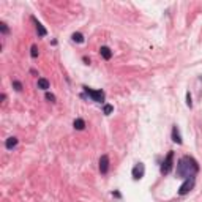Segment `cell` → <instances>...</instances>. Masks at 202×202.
<instances>
[{"instance_id": "cell-17", "label": "cell", "mask_w": 202, "mask_h": 202, "mask_svg": "<svg viewBox=\"0 0 202 202\" xmlns=\"http://www.w3.org/2000/svg\"><path fill=\"white\" fill-rule=\"evenodd\" d=\"M30 56H32V59H36V57H38V47H36L35 44L30 47Z\"/></svg>"}, {"instance_id": "cell-14", "label": "cell", "mask_w": 202, "mask_h": 202, "mask_svg": "<svg viewBox=\"0 0 202 202\" xmlns=\"http://www.w3.org/2000/svg\"><path fill=\"white\" fill-rule=\"evenodd\" d=\"M112 111H114V106H112V104H104V106H103V112H104L106 115L112 114Z\"/></svg>"}, {"instance_id": "cell-1", "label": "cell", "mask_w": 202, "mask_h": 202, "mask_svg": "<svg viewBox=\"0 0 202 202\" xmlns=\"http://www.w3.org/2000/svg\"><path fill=\"white\" fill-rule=\"evenodd\" d=\"M199 172V164L197 161L191 156H182L177 163V177L180 179H190L194 177Z\"/></svg>"}, {"instance_id": "cell-4", "label": "cell", "mask_w": 202, "mask_h": 202, "mask_svg": "<svg viewBox=\"0 0 202 202\" xmlns=\"http://www.w3.org/2000/svg\"><path fill=\"white\" fill-rule=\"evenodd\" d=\"M194 185H196V179L194 177H190V179H185V182L182 183V186L179 188V194L180 196H185V194H188L193 188H194Z\"/></svg>"}, {"instance_id": "cell-15", "label": "cell", "mask_w": 202, "mask_h": 202, "mask_svg": "<svg viewBox=\"0 0 202 202\" xmlns=\"http://www.w3.org/2000/svg\"><path fill=\"white\" fill-rule=\"evenodd\" d=\"M13 89H14L16 92H21L24 87H22V82L21 80H13Z\"/></svg>"}, {"instance_id": "cell-7", "label": "cell", "mask_w": 202, "mask_h": 202, "mask_svg": "<svg viewBox=\"0 0 202 202\" xmlns=\"http://www.w3.org/2000/svg\"><path fill=\"white\" fill-rule=\"evenodd\" d=\"M30 19H32V21L35 22V25H36V32H38V36H46V35H47V30H46L44 27H43V24H41V22H38L35 16H32Z\"/></svg>"}, {"instance_id": "cell-2", "label": "cell", "mask_w": 202, "mask_h": 202, "mask_svg": "<svg viewBox=\"0 0 202 202\" xmlns=\"http://www.w3.org/2000/svg\"><path fill=\"white\" fill-rule=\"evenodd\" d=\"M82 89H84V92L89 95V98H92V101H95V103H103L104 98H106V93H104L103 90H93V89H90V87H87V85H84Z\"/></svg>"}, {"instance_id": "cell-8", "label": "cell", "mask_w": 202, "mask_h": 202, "mask_svg": "<svg viewBox=\"0 0 202 202\" xmlns=\"http://www.w3.org/2000/svg\"><path fill=\"white\" fill-rule=\"evenodd\" d=\"M172 141L175 142V144H182L183 141H182V136H180V131H179V128H177V125H174L172 126Z\"/></svg>"}, {"instance_id": "cell-5", "label": "cell", "mask_w": 202, "mask_h": 202, "mask_svg": "<svg viewBox=\"0 0 202 202\" xmlns=\"http://www.w3.org/2000/svg\"><path fill=\"white\" fill-rule=\"evenodd\" d=\"M144 174H145V166H144V163H138L136 166L133 167V171H131V175H133L134 180H141V179L144 177Z\"/></svg>"}, {"instance_id": "cell-9", "label": "cell", "mask_w": 202, "mask_h": 202, "mask_svg": "<svg viewBox=\"0 0 202 202\" xmlns=\"http://www.w3.org/2000/svg\"><path fill=\"white\" fill-rule=\"evenodd\" d=\"M100 54H101V57H103L104 60H111V59H112V51L107 47V46H101Z\"/></svg>"}, {"instance_id": "cell-6", "label": "cell", "mask_w": 202, "mask_h": 202, "mask_svg": "<svg viewBox=\"0 0 202 202\" xmlns=\"http://www.w3.org/2000/svg\"><path fill=\"white\" fill-rule=\"evenodd\" d=\"M107 171H109V156L101 155V158H100V172L107 174Z\"/></svg>"}, {"instance_id": "cell-20", "label": "cell", "mask_w": 202, "mask_h": 202, "mask_svg": "<svg viewBox=\"0 0 202 202\" xmlns=\"http://www.w3.org/2000/svg\"><path fill=\"white\" fill-rule=\"evenodd\" d=\"M82 60H84V63H85V65H90V59H89V57H84Z\"/></svg>"}, {"instance_id": "cell-19", "label": "cell", "mask_w": 202, "mask_h": 202, "mask_svg": "<svg viewBox=\"0 0 202 202\" xmlns=\"http://www.w3.org/2000/svg\"><path fill=\"white\" fill-rule=\"evenodd\" d=\"M46 100H47V101H51V103H56V97H54L52 93H49V92L46 93Z\"/></svg>"}, {"instance_id": "cell-13", "label": "cell", "mask_w": 202, "mask_h": 202, "mask_svg": "<svg viewBox=\"0 0 202 202\" xmlns=\"http://www.w3.org/2000/svg\"><path fill=\"white\" fill-rule=\"evenodd\" d=\"M73 41L74 43H84V35L82 33H79V32H76V33H73Z\"/></svg>"}, {"instance_id": "cell-12", "label": "cell", "mask_w": 202, "mask_h": 202, "mask_svg": "<svg viewBox=\"0 0 202 202\" xmlns=\"http://www.w3.org/2000/svg\"><path fill=\"white\" fill-rule=\"evenodd\" d=\"M38 89L47 90V89H49V80H47L46 77H39V79H38Z\"/></svg>"}, {"instance_id": "cell-18", "label": "cell", "mask_w": 202, "mask_h": 202, "mask_svg": "<svg viewBox=\"0 0 202 202\" xmlns=\"http://www.w3.org/2000/svg\"><path fill=\"white\" fill-rule=\"evenodd\" d=\"M186 106H188V107H193V103H191V95H190V92H186Z\"/></svg>"}, {"instance_id": "cell-3", "label": "cell", "mask_w": 202, "mask_h": 202, "mask_svg": "<svg viewBox=\"0 0 202 202\" xmlns=\"http://www.w3.org/2000/svg\"><path fill=\"white\" fill-rule=\"evenodd\" d=\"M172 167H174V152L171 150V152L166 155L163 164H161V174H163V175H167V174L172 171Z\"/></svg>"}, {"instance_id": "cell-11", "label": "cell", "mask_w": 202, "mask_h": 202, "mask_svg": "<svg viewBox=\"0 0 202 202\" xmlns=\"http://www.w3.org/2000/svg\"><path fill=\"white\" fill-rule=\"evenodd\" d=\"M73 126H74V130H77V131H82L84 128H85V122L82 118H76L74 122H73Z\"/></svg>"}, {"instance_id": "cell-16", "label": "cell", "mask_w": 202, "mask_h": 202, "mask_svg": "<svg viewBox=\"0 0 202 202\" xmlns=\"http://www.w3.org/2000/svg\"><path fill=\"white\" fill-rule=\"evenodd\" d=\"M0 30H2L3 35H8V33H10V29H8V25H6L5 22H0Z\"/></svg>"}, {"instance_id": "cell-10", "label": "cell", "mask_w": 202, "mask_h": 202, "mask_svg": "<svg viewBox=\"0 0 202 202\" xmlns=\"http://www.w3.org/2000/svg\"><path fill=\"white\" fill-rule=\"evenodd\" d=\"M16 145H18V138H8L5 141V147H6L8 150H13Z\"/></svg>"}]
</instances>
